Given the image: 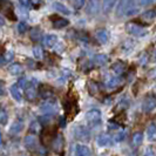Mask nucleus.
Wrapping results in <instances>:
<instances>
[{
	"label": "nucleus",
	"mask_w": 156,
	"mask_h": 156,
	"mask_svg": "<svg viewBox=\"0 0 156 156\" xmlns=\"http://www.w3.org/2000/svg\"><path fill=\"white\" fill-rule=\"evenodd\" d=\"M0 13L7 16L9 20H16V16L13 12V5L8 0H0Z\"/></svg>",
	"instance_id": "7ed1b4c3"
},
{
	"label": "nucleus",
	"mask_w": 156,
	"mask_h": 156,
	"mask_svg": "<svg viewBox=\"0 0 156 156\" xmlns=\"http://www.w3.org/2000/svg\"><path fill=\"white\" fill-rule=\"evenodd\" d=\"M153 78H156V69L154 70V73H153Z\"/></svg>",
	"instance_id": "c03bdc74"
},
{
	"label": "nucleus",
	"mask_w": 156,
	"mask_h": 156,
	"mask_svg": "<svg viewBox=\"0 0 156 156\" xmlns=\"http://www.w3.org/2000/svg\"><path fill=\"white\" fill-rule=\"evenodd\" d=\"M126 31L128 32L129 34H132L136 38H141V37H146L148 34V31L142 27L141 25L136 23H128L126 25Z\"/></svg>",
	"instance_id": "f257e3e1"
},
{
	"label": "nucleus",
	"mask_w": 156,
	"mask_h": 156,
	"mask_svg": "<svg viewBox=\"0 0 156 156\" xmlns=\"http://www.w3.org/2000/svg\"><path fill=\"white\" fill-rule=\"evenodd\" d=\"M122 83V78L121 76H114V78H110L107 81V87L108 88H115V87L120 86Z\"/></svg>",
	"instance_id": "4be33fe9"
},
{
	"label": "nucleus",
	"mask_w": 156,
	"mask_h": 156,
	"mask_svg": "<svg viewBox=\"0 0 156 156\" xmlns=\"http://www.w3.org/2000/svg\"><path fill=\"white\" fill-rule=\"evenodd\" d=\"M0 123L6 125L7 123V114L4 110H0Z\"/></svg>",
	"instance_id": "72a5a7b5"
},
{
	"label": "nucleus",
	"mask_w": 156,
	"mask_h": 156,
	"mask_svg": "<svg viewBox=\"0 0 156 156\" xmlns=\"http://www.w3.org/2000/svg\"><path fill=\"white\" fill-rule=\"evenodd\" d=\"M143 156H156V150L153 149L151 147H148V148L144 150Z\"/></svg>",
	"instance_id": "f704fd0d"
},
{
	"label": "nucleus",
	"mask_w": 156,
	"mask_h": 156,
	"mask_svg": "<svg viewBox=\"0 0 156 156\" xmlns=\"http://www.w3.org/2000/svg\"><path fill=\"white\" fill-rule=\"evenodd\" d=\"M142 142H143V134L140 133V132H137V133L134 134L133 139H132V143H133L134 147H139V146H141Z\"/></svg>",
	"instance_id": "b1692460"
},
{
	"label": "nucleus",
	"mask_w": 156,
	"mask_h": 156,
	"mask_svg": "<svg viewBox=\"0 0 156 156\" xmlns=\"http://www.w3.org/2000/svg\"><path fill=\"white\" fill-rule=\"evenodd\" d=\"M153 56H154V59H156V49L154 51V54H153Z\"/></svg>",
	"instance_id": "a18cd8bd"
},
{
	"label": "nucleus",
	"mask_w": 156,
	"mask_h": 156,
	"mask_svg": "<svg viewBox=\"0 0 156 156\" xmlns=\"http://www.w3.org/2000/svg\"><path fill=\"white\" fill-rule=\"evenodd\" d=\"M109 58L106 54H96L93 58V62L96 65V66H103L108 62Z\"/></svg>",
	"instance_id": "aec40b11"
},
{
	"label": "nucleus",
	"mask_w": 156,
	"mask_h": 156,
	"mask_svg": "<svg viewBox=\"0 0 156 156\" xmlns=\"http://www.w3.org/2000/svg\"><path fill=\"white\" fill-rule=\"evenodd\" d=\"M33 54L35 56V59L41 60L44 58V49H42V47L40 46V45L34 46V48H33Z\"/></svg>",
	"instance_id": "cd10ccee"
},
{
	"label": "nucleus",
	"mask_w": 156,
	"mask_h": 156,
	"mask_svg": "<svg viewBox=\"0 0 156 156\" xmlns=\"http://www.w3.org/2000/svg\"><path fill=\"white\" fill-rule=\"evenodd\" d=\"M27 30H28V26L26 23H20L18 25V32L19 33H25V32H27Z\"/></svg>",
	"instance_id": "473e14b6"
},
{
	"label": "nucleus",
	"mask_w": 156,
	"mask_h": 156,
	"mask_svg": "<svg viewBox=\"0 0 156 156\" xmlns=\"http://www.w3.org/2000/svg\"><path fill=\"white\" fill-rule=\"evenodd\" d=\"M85 2H86V0H75V2H74V5H75V8H81L83 5H85Z\"/></svg>",
	"instance_id": "e433bc0d"
},
{
	"label": "nucleus",
	"mask_w": 156,
	"mask_h": 156,
	"mask_svg": "<svg viewBox=\"0 0 156 156\" xmlns=\"http://www.w3.org/2000/svg\"><path fill=\"white\" fill-rule=\"evenodd\" d=\"M126 68H127L126 63L123 62V61H121V60H119V61H116V62H114L112 65V70L116 74L117 76L122 75L126 72Z\"/></svg>",
	"instance_id": "ddd939ff"
},
{
	"label": "nucleus",
	"mask_w": 156,
	"mask_h": 156,
	"mask_svg": "<svg viewBox=\"0 0 156 156\" xmlns=\"http://www.w3.org/2000/svg\"><path fill=\"white\" fill-rule=\"evenodd\" d=\"M74 154L75 156H90L92 151L85 144H76L74 147Z\"/></svg>",
	"instance_id": "f8f14e48"
},
{
	"label": "nucleus",
	"mask_w": 156,
	"mask_h": 156,
	"mask_svg": "<svg viewBox=\"0 0 156 156\" xmlns=\"http://www.w3.org/2000/svg\"><path fill=\"white\" fill-rule=\"evenodd\" d=\"M41 110H42V113L46 114V115H54L55 113L58 112V107H56L55 102L47 101L46 103L41 107Z\"/></svg>",
	"instance_id": "9b49d317"
},
{
	"label": "nucleus",
	"mask_w": 156,
	"mask_h": 156,
	"mask_svg": "<svg viewBox=\"0 0 156 156\" xmlns=\"http://www.w3.org/2000/svg\"><path fill=\"white\" fill-rule=\"evenodd\" d=\"M147 137L149 141H156V125H150L147 129Z\"/></svg>",
	"instance_id": "393cba45"
},
{
	"label": "nucleus",
	"mask_w": 156,
	"mask_h": 156,
	"mask_svg": "<svg viewBox=\"0 0 156 156\" xmlns=\"http://www.w3.org/2000/svg\"><path fill=\"white\" fill-rule=\"evenodd\" d=\"M51 21H52V23H53V26H54L55 28H63V27H66L69 23V21L67 19H65V18L59 16H51Z\"/></svg>",
	"instance_id": "9d476101"
},
{
	"label": "nucleus",
	"mask_w": 156,
	"mask_h": 156,
	"mask_svg": "<svg viewBox=\"0 0 156 156\" xmlns=\"http://www.w3.org/2000/svg\"><path fill=\"white\" fill-rule=\"evenodd\" d=\"M58 42H59L58 37L54 35V34H48V35H46V37L44 38V44H45L47 47H49V48L55 47L58 45Z\"/></svg>",
	"instance_id": "f3484780"
},
{
	"label": "nucleus",
	"mask_w": 156,
	"mask_h": 156,
	"mask_svg": "<svg viewBox=\"0 0 156 156\" xmlns=\"http://www.w3.org/2000/svg\"><path fill=\"white\" fill-rule=\"evenodd\" d=\"M39 128H40V123H38V122H34V123H32L31 125V130L33 132V133L39 132Z\"/></svg>",
	"instance_id": "c9c22d12"
},
{
	"label": "nucleus",
	"mask_w": 156,
	"mask_h": 156,
	"mask_svg": "<svg viewBox=\"0 0 156 156\" xmlns=\"http://www.w3.org/2000/svg\"><path fill=\"white\" fill-rule=\"evenodd\" d=\"M133 8H135V0H120L116 8V16H127V13L132 11Z\"/></svg>",
	"instance_id": "f03ea898"
},
{
	"label": "nucleus",
	"mask_w": 156,
	"mask_h": 156,
	"mask_svg": "<svg viewBox=\"0 0 156 156\" xmlns=\"http://www.w3.org/2000/svg\"><path fill=\"white\" fill-rule=\"evenodd\" d=\"M8 72L12 74V75H18L23 72V67L19 65V63H13L8 67Z\"/></svg>",
	"instance_id": "a878e982"
},
{
	"label": "nucleus",
	"mask_w": 156,
	"mask_h": 156,
	"mask_svg": "<svg viewBox=\"0 0 156 156\" xmlns=\"http://www.w3.org/2000/svg\"><path fill=\"white\" fill-rule=\"evenodd\" d=\"M100 0H89L88 4H87L86 12L89 16H96L99 12H100Z\"/></svg>",
	"instance_id": "1a4fd4ad"
},
{
	"label": "nucleus",
	"mask_w": 156,
	"mask_h": 156,
	"mask_svg": "<svg viewBox=\"0 0 156 156\" xmlns=\"http://www.w3.org/2000/svg\"><path fill=\"white\" fill-rule=\"evenodd\" d=\"M25 147L28 149V150H34L38 147V140L34 135H28L26 136L25 139Z\"/></svg>",
	"instance_id": "4468645a"
},
{
	"label": "nucleus",
	"mask_w": 156,
	"mask_h": 156,
	"mask_svg": "<svg viewBox=\"0 0 156 156\" xmlns=\"http://www.w3.org/2000/svg\"><path fill=\"white\" fill-rule=\"evenodd\" d=\"M56 136V130L55 128H45L41 133V142L44 146H48L49 143H52L53 140L55 139Z\"/></svg>",
	"instance_id": "6e6552de"
},
{
	"label": "nucleus",
	"mask_w": 156,
	"mask_h": 156,
	"mask_svg": "<svg viewBox=\"0 0 156 156\" xmlns=\"http://www.w3.org/2000/svg\"><path fill=\"white\" fill-rule=\"evenodd\" d=\"M40 95L44 99H49L53 95V88L49 87L48 85H41L40 86Z\"/></svg>",
	"instance_id": "6ab92c4d"
},
{
	"label": "nucleus",
	"mask_w": 156,
	"mask_h": 156,
	"mask_svg": "<svg viewBox=\"0 0 156 156\" xmlns=\"http://www.w3.org/2000/svg\"><path fill=\"white\" fill-rule=\"evenodd\" d=\"M52 147H53V149H54L56 153H59V151L62 150L63 139H62V135H61V134H59V135L55 136V139L53 140V142H52Z\"/></svg>",
	"instance_id": "a211bd4d"
},
{
	"label": "nucleus",
	"mask_w": 156,
	"mask_h": 156,
	"mask_svg": "<svg viewBox=\"0 0 156 156\" xmlns=\"http://www.w3.org/2000/svg\"><path fill=\"white\" fill-rule=\"evenodd\" d=\"M53 6H54L55 9H56L58 12H60V13H63V14H69L70 13L69 9L66 7L65 5H62L61 2H54Z\"/></svg>",
	"instance_id": "bb28decb"
},
{
	"label": "nucleus",
	"mask_w": 156,
	"mask_h": 156,
	"mask_svg": "<svg viewBox=\"0 0 156 156\" xmlns=\"http://www.w3.org/2000/svg\"><path fill=\"white\" fill-rule=\"evenodd\" d=\"M95 37L100 44H106L108 41V32L106 30H99L95 33Z\"/></svg>",
	"instance_id": "412c9836"
},
{
	"label": "nucleus",
	"mask_w": 156,
	"mask_h": 156,
	"mask_svg": "<svg viewBox=\"0 0 156 156\" xmlns=\"http://www.w3.org/2000/svg\"><path fill=\"white\" fill-rule=\"evenodd\" d=\"M40 37H41V32L40 30L38 28H33L31 31V39L34 40V41H38L40 39Z\"/></svg>",
	"instance_id": "7c9ffc66"
},
{
	"label": "nucleus",
	"mask_w": 156,
	"mask_h": 156,
	"mask_svg": "<svg viewBox=\"0 0 156 156\" xmlns=\"http://www.w3.org/2000/svg\"><path fill=\"white\" fill-rule=\"evenodd\" d=\"M142 16H143V19H146V20H153V19L156 18V12L154 9H149V11H146Z\"/></svg>",
	"instance_id": "c756f323"
},
{
	"label": "nucleus",
	"mask_w": 156,
	"mask_h": 156,
	"mask_svg": "<svg viewBox=\"0 0 156 156\" xmlns=\"http://www.w3.org/2000/svg\"><path fill=\"white\" fill-rule=\"evenodd\" d=\"M19 1H20V5L23 7H27L31 4V0H19Z\"/></svg>",
	"instance_id": "58836bf2"
},
{
	"label": "nucleus",
	"mask_w": 156,
	"mask_h": 156,
	"mask_svg": "<svg viewBox=\"0 0 156 156\" xmlns=\"http://www.w3.org/2000/svg\"><path fill=\"white\" fill-rule=\"evenodd\" d=\"M123 137H125V133H122V132H121V133L116 134L114 139H115V141H116V142H121V141L123 140Z\"/></svg>",
	"instance_id": "4c0bfd02"
},
{
	"label": "nucleus",
	"mask_w": 156,
	"mask_h": 156,
	"mask_svg": "<svg viewBox=\"0 0 156 156\" xmlns=\"http://www.w3.org/2000/svg\"><path fill=\"white\" fill-rule=\"evenodd\" d=\"M74 136L76 140L87 142L90 140V132L85 126H76L74 128Z\"/></svg>",
	"instance_id": "39448f33"
},
{
	"label": "nucleus",
	"mask_w": 156,
	"mask_h": 156,
	"mask_svg": "<svg viewBox=\"0 0 156 156\" xmlns=\"http://www.w3.org/2000/svg\"><path fill=\"white\" fill-rule=\"evenodd\" d=\"M25 94H26V98L32 101V100H34L35 98H37V95H38V90H37V80L35 79H33V80H30V81H27V83H26V86H25Z\"/></svg>",
	"instance_id": "423d86ee"
},
{
	"label": "nucleus",
	"mask_w": 156,
	"mask_h": 156,
	"mask_svg": "<svg viewBox=\"0 0 156 156\" xmlns=\"http://www.w3.org/2000/svg\"><path fill=\"white\" fill-rule=\"evenodd\" d=\"M115 2H116V0H103V4H102L103 12H105V13L110 12V11L113 9V7L115 6Z\"/></svg>",
	"instance_id": "5701e85b"
},
{
	"label": "nucleus",
	"mask_w": 156,
	"mask_h": 156,
	"mask_svg": "<svg viewBox=\"0 0 156 156\" xmlns=\"http://www.w3.org/2000/svg\"><path fill=\"white\" fill-rule=\"evenodd\" d=\"M4 25H5V20H4V19L0 16V26H4Z\"/></svg>",
	"instance_id": "37998d69"
},
{
	"label": "nucleus",
	"mask_w": 156,
	"mask_h": 156,
	"mask_svg": "<svg viewBox=\"0 0 156 156\" xmlns=\"http://www.w3.org/2000/svg\"><path fill=\"white\" fill-rule=\"evenodd\" d=\"M31 2L35 6V7H39V5L42 2V0H31Z\"/></svg>",
	"instance_id": "a19ab883"
},
{
	"label": "nucleus",
	"mask_w": 156,
	"mask_h": 156,
	"mask_svg": "<svg viewBox=\"0 0 156 156\" xmlns=\"http://www.w3.org/2000/svg\"><path fill=\"white\" fill-rule=\"evenodd\" d=\"M4 93H5V87L0 82V95H4Z\"/></svg>",
	"instance_id": "79ce46f5"
},
{
	"label": "nucleus",
	"mask_w": 156,
	"mask_h": 156,
	"mask_svg": "<svg viewBox=\"0 0 156 156\" xmlns=\"http://www.w3.org/2000/svg\"><path fill=\"white\" fill-rule=\"evenodd\" d=\"M21 129H23V122H21V121H16V122H14V123L12 125L11 129H9V133L18 134Z\"/></svg>",
	"instance_id": "c85d7f7f"
},
{
	"label": "nucleus",
	"mask_w": 156,
	"mask_h": 156,
	"mask_svg": "<svg viewBox=\"0 0 156 156\" xmlns=\"http://www.w3.org/2000/svg\"><path fill=\"white\" fill-rule=\"evenodd\" d=\"M86 120L89 127H92V128L98 127L101 123V112L98 109H92L89 112H87Z\"/></svg>",
	"instance_id": "20e7f679"
},
{
	"label": "nucleus",
	"mask_w": 156,
	"mask_h": 156,
	"mask_svg": "<svg viewBox=\"0 0 156 156\" xmlns=\"http://www.w3.org/2000/svg\"><path fill=\"white\" fill-rule=\"evenodd\" d=\"M98 144L100 147H108L112 144V136L109 134L103 133L98 137Z\"/></svg>",
	"instance_id": "2eb2a0df"
},
{
	"label": "nucleus",
	"mask_w": 156,
	"mask_h": 156,
	"mask_svg": "<svg viewBox=\"0 0 156 156\" xmlns=\"http://www.w3.org/2000/svg\"><path fill=\"white\" fill-rule=\"evenodd\" d=\"M11 92V95L14 98V100L18 102L23 101V94H21V89H20V86L19 85H13L9 89Z\"/></svg>",
	"instance_id": "dca6fc26"
},
{
	"label": "nucleus",
	"mask_w": 156,
	"mask_h": 156,
	"mask_svg": "<svg viewBox=\"0 0 156 156\" xmlns=\"http://www.w3.org/2000/svg\"><path fill=\"white\" fill-rule=\"evenodd\" d=\"M151 1L153 0H139V4H140L141 6H146V5H149Z\"/></svg>",
	"instance_id": "ea45409f"
},
{
	"label": "nucleus",
	"mask_w": 156,
	"mask_h": 156,
	"mask_svg": "<svg viewBox=\"0 0 156 156\" xmlns=\"http://www.w3.org/2000/svg\"><path fill=\"white\" fill-rule=\"evenodd\" d=\"M13 58H14L13 51H7V52L4 54V60H5L6 62H11V61L13 60Z\"/></svg>",
	"instance_id": "2f4dec72"
},
{
	"label": "nucleus",
	"mask_w": 156,
	"mask_h": 156,
	"mask_svg": "<svg viewBox=\"0 0 156 156\" xmlns=\"http://www.w3.org/2000/svg\"><path fill=\"white\" fill-rule=\"evenodd\" d=\"M156 108V95L149 94L142 102V109L144 113H150Z\"/></svg>",
	"instance_id": "0eeeda50"
}]
</instances>
